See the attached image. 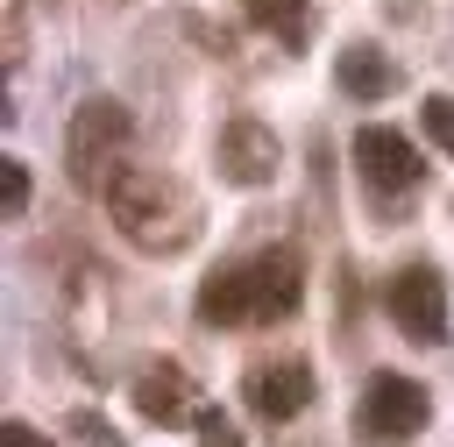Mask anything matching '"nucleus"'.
I'll return each mask as SVG.
<instances>
[{"mask_svg": "<svg viewBox=\"0 0 454 447\" xmlns=\"http://www.w3.org/2000/svg\"><path fill=\"white\" fill-rule=\"evenodd\" d=\"M71 426H78V433H85V440H92V447H121V433H114V426H99V419H92V412H78V419H71Z\"/></svg>", "mask_w": 454, "mask_h": 447, "instance_id": "2eb2a0df", "label": "nucleus"}, {"mask_svg": "<svg viewBox=\"0 0 454 447\" xmlns=\"http://www.w3.org/2000/svg\"><path fill=\"white\" fill-rule=\"evenodd\" d=\"M241 14H248L262 35H277L284 50H298V43L312 35V7H305V0H241Z\"/></svg>", "mask_w": 454, "mask_h": 447, "instance_id": "9b49d317", "label": "nucleus"}, {"mask_svg": "<svg viewBox=\"0 0 454 447\" xmlns=\"http://www.w3.org/2000/svg\"><path fill=\"white\" fill-rule=\"evenodd\" d=\"M0 440H7V447H50V440H43L28 419H7V433H0Z\"/></svg>", "mask_w": 454, "mask_h": 447, "instance_id": "dca6fc26", "label": "nucleus"}, {"mask_svg": "<svg viewBox=\"0 0 454 447\" xmlns=\"http://www.w3.org/2000/svg\"><path fill=\"white\" fill-rule=\"evenodd\" d=\"M213 163H220V177H227L234 192H262V184H277V170H284V142H277L262 121L234 114V121L220 128V142H213Z\"/></svg>", "mask_w": 454, "mask_h": 447, "instance_id": "6e6552de", "label": "nucleus"}, {"mask_svg": "<svg viewBox=\"0 0 454 447\" xmlns=\"http://www.w3.org/2000/svg\"><path fill=\"white\" fill-rule=\"evenodd\" d=\"M192 433H199V447H241V426H234V419H227L220 404H199Z\"/></svg>", "mask_w": 454, "mask_h": 447, "instance_id": "f8f14e48", "label": "nucleus"}, {"mask_svg": "<svg viewBox=\"0 0 454 447\" xmlns=\"http://www.w3.org/2000/svg\"><path fill=\"white\" fill-rule=\"evenodd\" d=\"M106 220H114L121 241L142 248V255H184V248L199 241V227H206L192 184L170 177V170H149V163H128V170L106 184Z\"/></svg>", "mask_w": 454, "mask_h": 447, "instance_id": "f03ea898", "label": "nucleus"}, {"mask_svg": "<svg viewBox=\"0 0 454 447\" xmlns=\"http://www.w3.org/2000/svg\"><path fill=\"white\" fill-rule=\"evenodd\" d=\"M128 397H135V412H142L149 426H192V419H199L192 369H184V362H170V355H149V362L135 369Z\"/></svg>", "mask_w": 454, "mask_h": 447, "instance_id": "1a4fd4ad", "label": "nucleus"}, {"mask_svg": "<svg viewBox=\"0 0 454 447\" xmlns=\"http://www.w3.org/2000/svg\"><path fill=\"white\" fill-rule=\"evenodd\" d=\"M426 419H433L426 383L397 376V369H376L362 383V397H355V440H369V447H404V440L426 433Z\"/></svg>", "mask_w": 454, "mask_h": 447, "instance_id": "20e7f679", "label": "nucleus"}, {"mask_svg": "<svg viewBox=\"0 0 454 447\" xmlns=\"http://www.w3.org/2000/svg\"><path fill=\"white\" fill-rule=\"evenodd\" d=\"M355 177H362V192H369L376 206H397V199H411V192L426 184V156H419V142L397 135L390 121H362V128H355Z\"/></svg>", "mask_w": 454, "mask_h": 447, "instance_id": "39448f33", "label": "nucleus"}, {"mask_svg": "<svg viewBox=\"0 0 454 447\" xmlns=\"http://www.w3.org/2000/svg\"><path fill=\"white\" fill-rule=\"evenodd\" d=\"M241 404L262 419V426H291L305 404H312V362L305 355H255L241 369Z\"/></svg>", "mask_w": 454, "mask_h": 447, "instance_id": "0eeeda50", "label": "nucleus"}, {"mask_svg": "<svg viewBox=\"0 0 454 447\" xmlns=\"http://www.w3.org/2000/svg\"><path fill=\"white\" fill-rule=\"evenodd\" d=\"M383 312L397 319L404 341L440 348V341H447V277H440L433 263H404V270H390V284H383Z\"/></svg>", "mask_w": 454, "mask_h": 447, "instance_id": "423d86ee", "label": "nucleus"}, {"mask_svg": "<svg viewBox=\"0 0 454 447\" xmlns=\"http://www.w3.org/2000/svg\"><path fill=\"white\" fill-rule=\"evenodd\" d=\"M419 128H426V135H433V142L454 156V92H433V99L419 106Z\"/></svg>", "mask_w": 454, "mask_h": 447, "instance_id": "ddd939ff", "label": "nucleus"}, {"mask_svg": "<svg viewBox=\"0 0 454 447\" xmlns=\"http://www.w3.org/2000/svg\"><path fill=\"white\" fill-rule=\"evenodd\" d=\"M298 298H305V255H298V241H270L241 263H220L199 284L192 312H199V326H277L298 312Z\"/></svg>", "mask_w": 454, "mask_h": 447, "instance_id": "f257e3e1", "label": "nucleus"}, {"mask_svg": "<svg viewBox=\"0 0 454 447\" xmlns=\"http://www.w3.org/2000/svg\"><path fill=\"white\" fill-rule=\"evenodd\" d=\"M333 78H340L348 99H390L397 64H390V50H376V43H348V50L333 57Z\"/></svg>", "mask_w": 454, "mask_h": 447, "instance_id": "9d476101", "label": "nucleus"}, {"mask_svg": "<svg viewBox=\"0 0 454 447\" xmlns=\"http://www.w3.org/2000/svg\"><path fill=\"white\" fill-rule=\"evenodd\" d=\"M0 206H7V220H21V213H28V163H21V156H7V163H0Z\"/></svg>", "mask_w": 454, "mask_h": 447, "instance_id": "4468645a", "label": "nucleus"}, {"mask_svg": "<svg viewBox=\"0 0 454 447\" xmlns=\"http://www.w3.org/2000/svg\"><path fill=\"white\" fill-rule=\"evenodd\" d=\"M128 142H135V121H128L121 99H106V92L78 99V114L64 128V170H71V184L92 192V199H106V184L128 170Z\"/></svg>", "mask_w": 454, "mask_h": 447, "instance_id": "7ed1b4c3", "label": "nucleus"}]
</instances>
